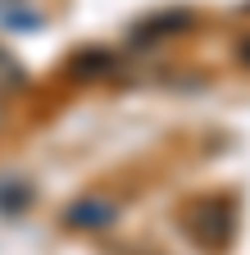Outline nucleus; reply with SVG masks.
I'll list each match as a JSON object with an SVG mask.
<instances>
[{"label": "nucleus", "mask_w": 250, "mask_h": 255, "mask_svg": "<svg viewBox=\"0 0 250 255\" xmlns=\"http://www.w3.org/2000/svg\"><path fill=\"white\" fill-rule=\"evenodd\" d=\"M241 59H246V64H250V41H246V46H241Z\"/></svg>", "instance_id": "7"}, {"label": "nucleus", "mask_w": 250, "mask_h": 255, "mask_svg": "<svg viewBox=\"0 0 250 255\" xmlns=\"http://www.w3.org/2000/svg\"><path fill=\"white\" fill-rule=\"evenodd\" d=\"M182 27H191V14H186V9H168V14H155L146 23H137V41H160V37L182 32Z\"/></svg>", "instance_id": "3"}, {"label": "nucleus", "mask_w": 250, "mask_h": 255, "mask_svg": "<svg viewBox=\"0 0 250 255\" xmlns=\"http://www.w3.org/2000/svg\"><path fill=\"white\" fill-rule=\"evenodd\" d=\"M0 128H5V101H0Z\"/></svg>", "instance_id": "8"}, {"label": "nucleus", "mask_w": 250, "mask_h": 255, "mask_svg": "<svg viewBox=\"0 0 250 255\" xmlns=\"http://www.w3.org/2000/svg\"><path fill=\"white\" fill-rule=\"evenodd\" d=\"M27 196H32V191H27L23 182H9V187H0V210H18V205H27Z\"/></svg>", "instance_id": "6"}, {"label": "nucleus", "mask_w": 250, "mask_h": 255, "mask_svg": "<svg viewBox=\"0 0 250 255\" xmlns=\"http://www.w3.org/2000/svg\"><path fill=\"white\" fill-rule=\"evenodd\" d=\"M23 87V64L0 46V91H18Z\"/></svg>", "instance_id": "5"}, {"label": "nucleus", "mask_w": 250, "mask_h": 255, "mask_svg": "<svg viewBox=\"0 0 250 255\" xmlns=\"http://www.w3.org/2000/svg\"><path fill=\"white\" fill-rule=\"evenodd\" d=\"M64 219L73 223V228H109V223L118 219V205L105 201V196H82L64 210Z\"/></svg>", "instance_id": "2"}, {"label": "nucleus", "mask_w": 250, "mask_h": 255, "mask_svg": "<svg viewBox=\"0 0 250 255\" xmlns=\"http://www.w3.org/2000/svg\"><path fill=\"white\" fill-rule=\"evenodd\" d=\"M114 69V55H105V50H82L78 59H73V73L78 78H100V73H109Z\"/></svg>", "instance_id": "4"}, {"label": "nucleus", "mask_w": 250, "mask_h": 255, "mask_svg": "<svg viewBox=\"0 0 250 255\" xmlns=\"http://www.w3.org/2000/svg\"><path fill=\"white\" fill-rule=\"evenodd\" d=\"M182 228H186V237H191L196 246L223 251L232 242V233H237V210H232V201L200 196V201H191L182 210Z\"/></svg>", "instance_id": "1"}]
</instances>
